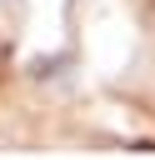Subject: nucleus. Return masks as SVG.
Wrapping results in <instances>:
<instances>
[{
  "mask_svg": "<svg viewBox=\"0 0 155 160\" xmlns=\"http://www.w3.org/2000/svg\"><path fill=\"white\" fill-rule=\"evenodd\" d=\"M0 5H20V0H0Z\"/></svg>",
  "mask_w": 155,
  "mask_h": 160,
  "instance_id": "obj_1",
  "label": "nucleus"
}]
</instances>
